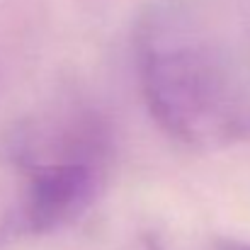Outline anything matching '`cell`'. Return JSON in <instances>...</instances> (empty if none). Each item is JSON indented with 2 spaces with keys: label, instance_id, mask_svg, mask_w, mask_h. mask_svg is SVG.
Here are the masks:
<instances>
[{
  "label": "cell",
  "instance_id": "3",
  "mask_svg": "<svg viewBox=\"0 0 250 250\" xmlns=\"http://www.w3.org/2000/svg\"><path fill=\"white\" fill-rule=\"evenodd\" d=\"M219 250H250V246H243V243H224Z\"/></svg>",
  "mask_w": 250,
  "mask_h": 250
},
{
  "label": "cell",
  "instance_id": "2",
  "mask_svg": "<svg viewBox=\"0 0 250 250\" xmlns=\"http://www.w3.org/2000/svg\"><path fill=\"white\" fill-rule=\"evenodd\" d=\"M109 153V129L95 109L63 107L24 122L10 144L22 189L0 238L49 236L78 221L100 194Z\"/></svg>",
  "mask_w": 250,
  "mask_h": 250
},
{
  "label": "cell",
  "instance_id": "1",
  "mask_svg": "<svg viewBox=\"0 0 250 250\" xmlns=\"http://www.w3.org/2000/svg\"><path fill=\"white\" fill-rule=\"evenodd\" d=\"M148 112L175 141L221 148L250 134V83L231 51L187 10L158 5L136 32Z\"/></svg>",
  "mask_w": 250,
  "mask_h": 250
}]
</instances>
